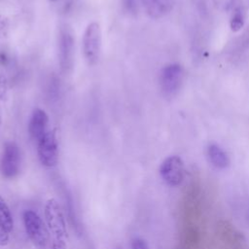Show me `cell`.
Masks as SVG:
<instances>
[{
	"instance_id": "6da1fadb",
	"label": "cell",
	"mask_w": 249,
	"mask_h": 249,
	"mask_svg": "<svg viewBox=\"0 0 249 249\" xmlns=\"http://www.w3.org/2000/svg\"><path fill=\"white\" fill-rule=\"evenodd\" d=\"M45 218L50 235H52V249H67L68 235L65 220L62 210L54 198L47 200Z\"/></svg>"
},
{
	"instance_id": "7a4b0ae2",
	"label": "cell",
	"mask_w": 249,
	"mask_h": 249,
	"mask_svg": "<svg viewBox=\"0 0 249 249\" xmlns=\"http://www.w3.org/2000/svg\"><path fill=\"white\" fill-rule=\"evenodd\" d=\"M23 225L29 239L38 249H50L51 237L48 228L41 217L33 210L23 212Z\"/></svg>"
},
{
	"instance_id": "3957f363",
	"label": "cell",
	"mask_w": 249,
	"mask_h": 249,
	"mask_svg": "<svg viewBox=\"0 0 249 249\" xmlns=\"http://www.w3.org/2000/svg\"><path fill=\"white\" fill-rule=\"evenodd\" d=\"M184 71L179 63H169L165 65L160 73V88L166 97L175 95L183 82Z\"/></svg>"
},
{
	"instance_id": "277c9868",
	"label": "cell",
	"mask_w": 249,
	"mask_h": 249,
	"mask_svg": "<svg viewBox=\"0 0 249 249\" xmlns=\"http://www.w3.org/2000/svg\"><path fill=\"white\" fill-rule=\"evenodd\" d=\"M101 51V30L99 23H89L83 37V52L87 62L89 65H94L100 56Z\"/></svg>"
},
{
	"instance_id": "5b68a950",
	"label": "cell",
	"mask_w": 249,
	"mask_h": 249,
	"mask_svg": "<svg viewBox=\"0 0 249 249\" xmlns=\"http://www.w3.org/2000/svg\"><path fill=\"white\" fill-rule=\"evenodd\" d=\"M160 174L168 186L181 185L185 177V165L182 159L175 155L164 159L160 166Z\"/></svg>"
},
{
	"instance_id": "8992f818",
	"label": "cell",
	"mask_w": 249,
	"mask_h": 249,
	"mask_svg": "<svg viewBox=\"0 0 249 249\" xmlns=\"http://www.w3.org/2000/svg\"><path fill=\"white\" fill-rule=\"evenodd\" d=\"M20 166V151L15 142H7L4 146L0 171L5 178H14L18 175Z\"/></svg>"
},
{
	"instance_id": "52a82bcc",
	"label": "cell",
	"mask_w": 249,
	"mask_h": 249,
	"mask_svg": "<svg viewBox=\"0 0 249 249\" xmlns=\"http://www.w3.org/2000/svg\"><path fill=\"white\" fill-rule=\"evenodd\" d=\"M57 141L54 130L48 131L38 142V157L46 167H53L57 163Z\"/></svg>"
},
{
	"instance_id": "ba28073f",
	"label": "cell",
	"mask_w": 249,
	"mask_h": 249,
	"mask_svg": "<svg viewBox=\"0 0 249 249\" xmlns=\"http://www.w3.org/2000/svg\"><path fill=\"white\" fill-rule=\"evenodd\" d=\"M74 39L68 29H62L59 39V64L63 72H68L73 61Z\"/></svg>"
},
{
	"instance_id": "9c48e42d",
	"label": "cell",
	"mask_w": 249,
	"mask_h": 249,
	"mask_svg": "<svg viewBox=\"0 0 249 249\" xmlns=\"http://www.w3.org/2000/svg\"><path fill=\"white\" fill-rule=\"evenodd\" d=\"M48 116L44 110L37 108L33 111L28 124V131L30 137L37 143L48 132Z\"/></svg>"
},
{
	"instance_id": "30bf717a",
	"label": "cell",
	"mask_w": 249,
	"mask_h": 249,
	"mask_svg": "<svg viewBox=\"0 0 249 249\" xmlns=\"http://www.w3.org/2000/svg\"><path fill=\"white\" fill-rule=\"evenodd\" d=\"M143 7L152 18H160L168 14L173 6L172 0H142Z\"/></svg>"
},
{
	"instance_id": "8fae6325",
	"label": "cell",
	"mask_w": 249,
	"mask_h": 249,
	"mask_svg": "<svg viewBox=\"0 0 249 249\" xmlns=\"http://www.w3.org/2000/svg\"><path fill=\"white\" fill-rule=\"evenodd\" d=\"M207 158L210 163L218 168V169H225L230 164V159L228 154L216 143H210L206 149Z\"/></svg>"
},
{
	"instance_id": "7c38bea8",
	"label": "cell",
	"mask_w": 249,
	"mask_h": 249,
	"mask_svg": "<svg viewBox=\"0 0 249 249\" xmlns=\"http://www.w3.org/2000/svg\"><path fill=\"white\" fill-rule=\"evenodd\" d=\"M0 226L3 227L5 230H7L9 232L12 231L13 226H14L12 213L1 195H0Z\"/></svg>"
},
{
	"instance_id": "4fadbf2b",
	"label": "cell",
	"mask_w": 249,
	"mask_h": 249,
	"mask_svg": "<svg viewBox=\"0 0 249 249\" xmlns=\"http://www.w3.org/2000/svg\"><path fill=\"white\" fill-rule=\"evenodd\" d=\"M245 22V13L241 7H236L233 10L230 20V27L232 32H238L241 30Z\"/></svg>"
},
{
	"instance_id": "5bb4252c",
	"label": "cell",
	"mask_w": 249,
	"mask_h": 249,
	"mask_svg": "<svg viewBox=\"0 0 249 249\" xmlns=\"http://www.w3.org/2000/svg\"><path fill=\"white\" fill-rule=\"evenodd\" d=\"M235 0H213L215 7L220 11H228L231 8Z\"/></svg>"
},
{
	"instance_id": "9a60e30c",
	"label": "cell",
	"mask_w": 249,
	"mask_h": 249,
	"mask_svg": "<svg viewBox=\"0 0 249 249\" xmlns=\"http://www.w3.org/2000/svg\"><path fill=\"white\" fill-rule=\"evenodd\" d=\"M9 29V23L6 18L0 16V38H4L7 36Z\"/></svg>"
},
{
	"instance_id": "2e32d148",
	"label": "cell",
	"mask_w": 249,
	"mask_h": 249,
	"mask_svg": "<svg viewBox=\"0 0 249 249\" xmlns=\"http://www.w3.org/2000/svg\"><path fill=\"white\" fill-rule=\"evenodd\" d=\"M131 249H149V247L144 239L134 238L131 242Z\"/></svg>"
},
{
	"instance_id": "e0dca14e",
	"label": "cell",
	"mask_w": 249,
	"mask_h": 249,
	"mask_svg": "<svg viewBox=\"0 0 249 249\" xmlns=\"http://www.w3.org/2000/svg\"><path fill=\"white\" fill-rule=\"evenodd\" d=\"M9 234H10V232L7 230H5L3 227L0 226V245L1 246H5L8 244L9 238H10Z\"/></svg>"
},
{
	"instance_id": "ac0fdd59",
	"label": "cell",
	"mask_w": 249,
	"mask_h": 249,
	"mask_svg": "<svg viewBox=\"0 0 249 249\" xmlns=\"http://www.w3.org/2000/svg\"><path fill=\"white\" fill-rule=\"evenodd\" d=\"M52 1H53V0H52Z\"/></svg>"
}]
</instances>
